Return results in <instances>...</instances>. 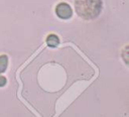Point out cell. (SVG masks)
Segmentation results:
<instances>
[{
  "label": "cell",
  "instance_id": "obj_5",
  "mask_svg": "<svg viewBox=\"0 0 129 117\" xmlns=\"http://www.w3.org/2000/svg\"><path fill=\"white\" fill-rule=\"evenodd\" d=\"M6 78L3 77V76H0V87H3L6 85Z\"/></svg>",
  "mask_w": 129,
  "mask_h": 117
},
{
  "label": "cell",
  "instance_id": "obj_3",
  "mask_svg": "<svg viewBox=\"0 0 129 117\" xmlns=\"http://www.w3.org/2000/svg\"><path fill=\"white\" fill-rule=\"evenodd\" d=\"M46 42H47V45H48V46H50V47H54V46H56V45L58 44L59 40H58V37H57L56 35H54V34H50V35L47 36V38H46Z\"/></svg>",
  "mask_w": 129,
  "mask_h": 117
},
{
  "label": "cell",
  "instance_id": "obj_4",
  "mask_svg": "<svg viewBox=\"0 0 129 117\" xmlns=\"http://www.w3.org/2000/svg\"><path fill=\"white\" fill-rule=\"evenodd\" d=\"M7 65H8V57H7V55H5V54L0 55V74L3 73L7 69Z\"/></svg>",
  "mask_w": 129,
  "mask_h": 117
},
{
  "label": "cell",
  "instance_id": "obj_1",
  "mask_svg": "<svg viewBox=\"0 0 129 117\" xmlns=\"http://www.w3.org/2000/svg\"><path fill=\"white\" fill-rule=\"evenodd\" d=\"M75 8L79 16L86 20H91L100 14L102 0H76Z\"/></svg>",
  "mask_w": 129,
  "mask_h": 117
},
{
  "label": "cell",
  "instance_id": "obj_2",
  "mask_svg": "<svg viewBox=\"0 0 129 117\" xmlns=\"http://www.w3.org/2000/svg\"><path fill=\"white\" fill-rule=\"evenodd\" d=\"M55 13L56 15L61 19H69L73 15V10L71 6L68 3H59L55 7Z\"/></svg>",
  "mask_w": 129,
  "mask_h": 117
}]
</instances>
